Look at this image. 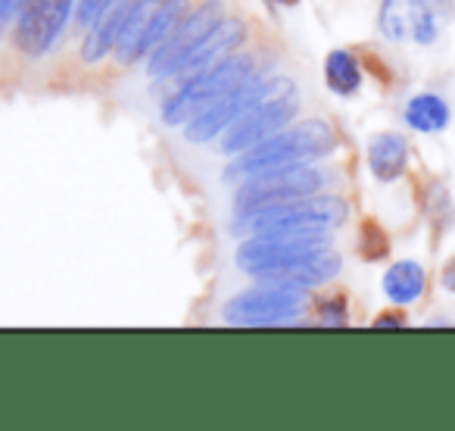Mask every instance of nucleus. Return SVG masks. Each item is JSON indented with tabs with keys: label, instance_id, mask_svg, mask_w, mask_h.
I'll list each match as a JSON object with an SVG mask.
<instances>
[{
	"label": "nucleus",
	"instance_id": "1",
	"mask_svg": "<svg viewBox=\"0 0 455 431\" xmlns=\"http://www.w3.org/2000/svg\"><path fill=\"white\" fill-rule=\"evenodd\" d=\"M337 147V134L331 132L328 122L322 119H306L293 128H281L272 138L259 141L256 147H250L247 153L228 166V178H250L262 175V172L275 169H291V166H306L315 159L328 157Z\"/></svg>",
	"mask_w": 455,
	"mask_h": 431
},
{
	"label": "nucleus",
	"instance_id": "2",
	"mask_svg": "<svg viewBox=\"0 0 455 431\" xmlns=\"http://www.w3.org/2000/svg\"><path fill=\"white\" fill-rule=\"evenodd\" d=\"M250 76H253V60L228 53L219 63L206 66V69H200L196 76H190L188 82L165 101L163 122L165 126H188L190 119H196L203 110H209L225 94H231V91L247 82Z\"/></svg>",
	"mask_w": 455,
	"mask_h": 431
},
{
	"label": "nucleus",
	"instance_id": "3",
	"mask_svg": "<svg viewBox=\"0 0 455 431\" xmlns=\"http://www.w3.org/2000/svg\"><path fill=\"white\" fill-rule=\"evenodd\" d=\"M347 219V203L337 197H297L241 213V229L250 235L262 232H331Z\"/></svg>",
	"mask_w": 455,
	"mask_h": 431
},
{
	"label": "nucleus",
	"instance_id": "4",
	"mask_svg": "<svg viewBox=\"0 0 455 431\" xmlns=\"http://www.w3.org/2000/svg\"><path fill=\"white\" fill-rule=\"evenodd\" d=\"M299 94L293 88L291 78H275L266 85V91L259 94V101L228 128L225 138H221V153L228 157H241L250 147H256L259 141L272 138L275 132L287 126L297 113Z\"/></svg>",
	"mask_w": 455,
	"mask_h": 431
},
{
	"label": "nucleus",
	"instance_id": "5",
	"mask_svg": "<svg viewBox=\"0 0 455 431\" xmlns=\"http://www.w3.org/2000/svg\"><path fill=\"white\" fill-rule=\"evenodd\" d=\"M309 306L303 288H287L262 281L253 291L237 294L231 304L225 306V319L231 325H281L299 319Z\"/></svg>",
	"mask_w": 455,
	"mask_h": 431
},
{
	"label": "nucleus",
	"instance_id": "6",
	"mask_svg": "<svg viewBox=\"0 0 455 431\" xmlns=\"http://www.w3.org/2000/svg\"><path fill=\"white\" fill-rule=\"evenodd\" d=\"M449 16H452V0H384L380 32L390 41L430 45Z\"/></svg>",
	"mask_w": 455,
	"mask_h": 431
},
{
	"label": "nucleus",
	"instance_id": "7",
	"mask_svg": "<svg viewBox=\"0 0 455 431\" xmlns=\"http://www.w3.org/2000/svg\"><path fill=\"white\" fill-rule=\"evenodd\" d=\"M328 248V232H262L237 250V266L250 275H259L281 263L318 254Z\"/></svg>",
	"mask_w": 455,
	"mask_h": 431
},
{
	"label": "nucleus",
	"instance_id": "8",
	"mask_svg": "<svg viewBox=\"0 0 455 431\" xmlns=\"http://www.w3.org/2000/svg\"><path fill=\"white\" fill-rule=\"evenodd\" d=\"M324 182H328V175L322 169H309V163L262 172V175L243 178V188L237 191V207L247 213V209L268 207V203L297 200V197H309L315 191H322Z\"/></svg>",
	"mask_w": 455,
	"mask_h": 431
},
{
	"label": "nucleus",
	"instance_id": "9",
	"mask_svg": "<svg viewBox=\"0 0 455 431\" xmlns=\"http://www.w3.org/2000/svg\"><path fill=\"white\" fill-rule=\"evenodd\" d=\"M20 20H16V47L28 60L44 57L60 38L66 20L72 13V0H16Z\"/></svg>",
	"mask_w": 455,
	"mask_h": 431
},
{
	"label": "nucleus",
	"instance_id": "10",
	"mask_svg": "<svg viewBox=\"0 0 455 431\" xmlns=\"http://www.w3.org/2000/svg\"><path fill=\"white\" fill-rule=\"evenodd\" d=\"M225 20V13H221V4L219 0H209V4H203V7H196L194 13H188L181 22H178V28L169 35V38L163 41V45L153 51L150 57V76L163 78V76H172V72L181 66V60L188 57L190 51H194L200 41H206L209 35L215 32V26Z\"/></svg>",
	"mask_w": 455,
	"mask_h": 431
},
{
	"label": "nucleus",
	"instance_id": "11",
	"mask_svg": "<svg viewBox=\"0 0 455 431\" xmlns=\"http://www.w3.org/2000/svg\"><path fill=\"white\" fill-rule=\"evenodd\" d=\"M266 78H256L250 76L243 85H237L231 94H225L219 103H212L209 110H203L196 119L188 122V132H184V138L188 141H212L215 134L228 132V128L235 126L237 119H241L243 113H247L250 107H253L256 101H259V94L266 91Z\"/></svg>",
	"mask_w": 455,
	"mask_h": 431
},
{
	"label": "nucleus",
	"instance_id": "12",
	"mask_svg": "<svg viewBox=\"0 0 455 431\" xmlns=\"http://www.w3.org/2000/svg\"><path fill=\"white\" fill-rule=\"evenodd\" d=\"M340 272V256L334 254L331 248L318 250V254L299 256V260L281 263L275 269H266V272L253 275L259 281H272V285H287V288H312V285H324L334 275Z\"/></svg>",
	"mask_w": 455,
	"mask_h": 431
},
{
	"label": "nucleus",
	"instance_id": "13",
	"mask_svg": "<svg viewBox=\"0 0 455 431\" xmlns=\"http://www.w3.org/2000/svg\"><path fill=\"white\" fill-rule=\"evenodd\" d=\"M243 35L247 32H243L241 20H221L219 26H215V32L209 35L206 41H200V45H196L194 51L181 60V66H178L172 76H181V72H200V69H206V66L219 63V60L228 57L235 47H241Z\"/></svg>",
	"mask_w": 455,
	"mask_h": 431
},
{
	"label": "nucleus",
	"instance_id": "14",
	"mask_svg": "<svg viewBox=\"0 0 455 431\" xmlns=\"http://www.w3.org/2000/svg\"><path fill=\"white\" fill-rule=\"evenodd\" d=\"M134 0H122V4H113L100 20L91 26V32L84 35V45H82V60L84 63H100L109 51H116L122 38V28L128 22V13H132Z\"/></svg>",
	"mask_w": 455,
	"mask_h": 431
},
{
	"label": "nucleus",
	"instance_id": "15",
	"mask_svg": "<svg viewBox=\"0 0 455 431\" xmlns=\"http://www.w3.org/2000/svg\"><path fill=\"white\" fill-rule=\"evenodd\" d=\"M368 166L378 182H396L409 166V144L403 134L380 132L368 144Z\"/></svg>",
	"mask_w": 455,
	"mask_h": 431
},
{
	"label": "nucleus",
	"instance_id": "16",
	"mask_svg": "<svg viewBox=\"0 0 455 431\" xmlns=\"http://www.w3.org/2000/svg\"><path fill=\"white\" fill-rule=\"evenodd\" d=\"M153 7L156 4H150V0H134L125 28H122V38L116 45L119 63H134V60H140L147 53V26H150Z\"/></svg>",
	"mask_w": 455,
	"mask_h": 431
},
{
	"label": "nucleus",
	"instance_id": "17",
	"mask_svg": "<svg viewBox=\"0 0 455 431\" xmlns=\"http://www.w3.org/2000/svg\"><path fill=\"white\" fill-rule=\"evenodd\" d=\"M424 291V269L411 260H403L396 266L387 269L384 275V294L393 300V304L405 306V304H415Z\"/></svg>",
	"mask_w": 455,
	"mask_h": 431
},
{
	"label": "nucleus",
	"instance_id": "18",
	"mask_svg": "<svg viewBox=\"0 0 455 431\" xmlns=\"http://www.w3.org/2000/svg\"><path fill=\"white\" fill-rule=\"evenodd\" d=\"M405 122H409L415 132H424V134H434V132H443L449 126V107L443 97L436 94H418L409 101L405 107Z\"/></svg>",
	"mask_w": 455,
	"mask_h": 431
},
{
	"label": "nucleus",
	"instance_id": "19",
	"mask_svg": "<svg viewBox=\"0 0 455 431\" xmlns=\"http://www.w3.org/2000/svg\"><path fill=\"white\" fill-rule=\"evenodd\" d=\"M324 78H328V88L334 94H355L362 85V69L355 63V57L349 51H331L324 60Z\"/></svg>",
	"mask_w": 455,
	"mask_h": 431
},
{
	"label": "nucleus",
	"instance_id": "20",
	"mask_svg": "<svg viewBox=\"0 0 455 431\" xmlns=\"http://www.w3.org/2000/svg\"><path fill=\"white\" fill-rule=\"evenodd\" d=\"M116 0H78V10H76V20L82 26H94L109 7H113Z\"/></svg>",
	"mask_w": 455,
	"mask_h": 431
},
{
	"label": "nucleus",
	"instance_id": "21",
	"mask_svg": "<svg viewBox=\"0 0 455 431\" xmlns=\"http://www.w3.org/2000/svg\"><path fill=\"white\" fill-rule=\"evenodd\" d=\"M443 288H446V291H455V260L443 269Z\"/></svg>",
	"mask_w": 455,
	"mask_h": 431
},
{
	"label": "nucleus",
	"instance_id": "22",
	"mask_svg": "<svg viewBox=\"0 0 455 431\" xmlns=\"http://www.w3.org/2000/svg\"><path fill=\"white\" fill-rule=\"evenodd\" d=\"M403 322H405L403 316H380V319H378V322H374V325H403Z\"/></svg>",
	"mask_w": 455,
	"mask_h": 431
},
{
	"label": "nucleus",
	"instance_id": "23",
	"mask_svg": "<svg viewBox=\"0 0 455 431\" xmlns=\"http://www.w3.org/2000/svg\"><path fill=\"white\" fill-rule=\"evenodd\" d=\"M275 4H281V7H291V4H297V0H275Z\"/></svg>",
	"mask_w": 455,
	"mask_h": 431
}]
</instances>
